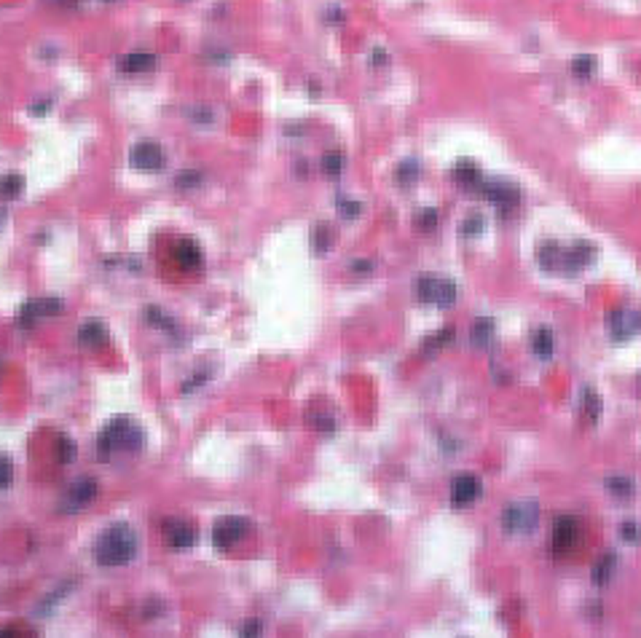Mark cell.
Returning a JSON list of instances; mask_svg holds the SVG:
<instances>
[{"mask_svg":"<svg viewBox=\"0 0 641 638\" xmlns=\"http://www.w3.org/2000/svg\"><path fill=\"white\" fill-rule=\"evenodd\" d=\"M92 555L99 566H126L137 555V534L129 523H113L97 537Z\"/></svg>","mask_w":641,"mask_h":638,"instance_id":"cell-1","label":"cell"},{"mask_svg":"<svg viewBox=\"0 0 641 638\" xmlns=\"http://www.w3.org/2000/svg\"><path fill=\"white\" fill-rule=\"evenodd\" d=\"M146 443V432L140 424H134L129 416H116L110 419L108 427L99 432L97 443H94V456H99L102 461H108L110 453H119V451H140Z\"/></svg>","mask_w":641,"mask_h":638,"instance_id":"cell-2","label":"cell"},{"mask_svg":"<svg viewBox=\"0 0 641 638\" xmlns=\"http://www.w3.org/2000/svg\"><path fill=\"white\" fill-rule=\"evenodd\" d=\"M416 298L424 303H435L440 309H448L456 301V285L451 279H437V277H419L413 285Z\"/></svg>","mask_w":641,"mask_h":638,"instance_id":"cell-3","label":"cell"},{"mask_svg":"<svg viewBox=\"0 0 641 638\" xmlns=\"http://www.w3.org/2000/svg\"><path fill=\"white\" fill-rule=\"evenodd\" d=\"M539 520V507L534 502H515L502 512V526L508 534H532Z\"/></svg>","mask_w":641,"mask_h":638,"instance_id":"cell-4","label":"cell"},{"mask_svg":"<svg viewBox=\"0 0 641 638\" xmlns=\"http://www.w3.org/2000/svg\"><path fill=\"white\" fill-rule=\"evenodd\" d=\"M250 531V523L242 515H229V518H220L212 526V544L218 550H231L234 544H239L244 539V534Z\"/></svg>","mask_w":641,"mask_h":638,"instance_id":"cell-5","label":"cell"},{"mask_svg":"<svg viewBox=\"0 0 641 638\" xmlns=\"http://www.w3.org/2000/svg\"><path fill=\"white\" fill-rule=\"evenodd\" d=\"M62 312H65V303L60 298H33L19 309L16 322H19V327H33L40 317H54V314Z\"/></svg>","mask_w":641,"mask_h":638,"instance_id":"cell-6","label":"cell"},{"mask_svg":"<svg viewBox=\"0 0 641 638\" xmlns=\"http://www.w3.org/2000/svg\"><path fill=\"white\" fill-rule=\"evenodd\" d=\"M97 483L92 480V478H81V480H75L65 496H62V505L60 510L62 512H78V510H84L86 505H92L94 502V496H97Z\"/></svg>","mask_w":641,"mask_h":638,"instance_id":"cell-7","label":"cell"},{"mask_svg":"<svg viewBox=\"0 0 641 638\" xmlns=\"http://www.w3.org/2000/svg\"><path fill=\"white\" fill-rule=\"evenodd\" d=\"M580 544V526L571 515H561L553 523V553L566 555Z\"/></svg>","mask_w":641,"mask_h":638,"instance_id":"cell-8","label":"cell"},{"mask_svg":"<svg viewBox=\"0 0 641 638\" xmlns=\"http://www.w3.org/2000/svg\"><path fill=\"white\" fill-rule=\"evenodd\" d=\"M606 325H609V336L615 341H630L641 333V314L630 312V309H617L609 314Z\"/></svg>","mask_w":641,"mask_h":638,"instance_id":"cell-9","label":"cell"},{"mask_svg":"<svg viewBox=\"0 0 641 638\" xmlns=\"http://www.w3.org/2000/svg\"><path fill=\"white\" fill-rule=\"evenodd\" d=\"M129 164L143 172H156V169L167 167V153L156 143H137L129 153Z\"/></svg>","mask_w":641,"mask_h":638,"instance_id":"cell-10","label":"cell"},{"mask_svg":"<svg viewBox=\"0 0 641 638\" xmlns=\"http://www.w3.org/2000/svg\"><path fill=\"white\" fill-rule=\"evenodd\" d=\"M161 531H164V537H167V544L175 547V550H188V547H194L196 539H199V534L191 523H185L182 518H167L161 523Z\"/></svg>","mask_w":641,"mask_h":638,"instance_id":"cell-11","label":"cell"},{"mask_svg":"<svg viewBox=\"0 0 641 638\" xmlns=\"http://www.w3.org/2000/svg\"><path fill=\"white\" fill-rule=\"evenodd\" d=\"M478 191L483 193L491 204L499 207L502 212H510L513 207L518 204V188L508 185V182H481Z\"/></svg>","mask_w":641,"mask_h":638,"instance_id":"cell-12","label":"cell"},{"mask_svg":"<svg viewBox=\"0 0 641 638\" xmlns=\"http://www.w3.org/2000/svg\"><path fill=\"white\" fill-rule=\"evenodd\" d=\"M481 491H483V485L475 475H459L451 485V502L456 507H467L481 496Z\"/></svg>","mask_w":641,"mask_h":638,"instance_id":"cell-13","label":"cell"},{"mask_svg":"<svg viewBox=\"0 0 641 638\" xmlns=\"http://www.w3.org/2000/svg\"><path fill=\"white\" fill-rule=\"evenodd\" d=\"M172 258H175V263L180 265L182 271H196L199 265H202V250H199V244L194 239H180L175 247H172Z\"/></svg>","mask_w":641,"mask_h":638,"instance_id":"cell-14","label":"cell"},{"mask_svg":"<svg viewBox=\"0 0 641 638\" xmlns=\"http://www.w3.org/2000/svg\"><path fill=\"white\" fill-rule=\"evenodd\" d=\"M593 258H596V247H593V244H588V241L571 244V247H566V265H564V274H577V271H582L585 265L591 263Z\"/></svg>","mask_w":641,"mask_h":638,"instance_id":"cell-15","label":"cell"},{"mask_svg":"<svg viewBox=\"0 0 641 638\" xmlns=\"http://www.w3.org/2000/svg\"><path fill=\"white\" fill-rule=\"evenodd\" d=\"M105 341H108V327H105V322H99V319H86L84 325L78 327V343L86 346V349L102 346Z\"/></svg>","mask_w":641,"mask_h":638,"instance_id":"cell-16","label":"cell"},{"mask_svg":"<svg viewBox=\"0 0 641 638\" xmlns=\"http://www.w3.org/2000/svg\"><path fill=\"white\" fill-rule=\"evenodd\" d=\"M537 260H539V265H542L544 271H558V274H564V265H566V247H558L553 241H547V244L539 247Z\"/></svg>","mask_w":641,"mask_h":638,"instance_id":"cell-17","label":"cell"},{"mask_svg":"<svg viewBox=\"0 0 641 638\" xmlns=\"http://www.w3.org/2000/svg\"><path fill=\"white\" fill-rule=\"evenodd\" d=\"M156 67V57L146 54V51H132L119 57V70L121 72H148Z\"/></svg>","mask_w":641,"mask_h":638,"instance_id":"cell-18","label":"cell"},{"mask_svg":"<svg viewBox=\"0 0 641 638\" xmlns=\"http://www.w3.org/2000/svg\"><path fill=\"white\" fill-rule=\"evenodd\" d=\"M470 341L478 346V349H486V346L494 341V322H491L488 317L475 319V322H472V330H470Z\"/></svg>","mask_w":641,"mask_h":638,"instance_id":"cell-19","label":"cell"},{"mask_svg":"<svg viewBox=\"0 0 641 638\" xmlns=\"http://www.w3.org/2000/svg\"><path fill=\"white\" fill-rule=\"evenodd\" d=\"M25 191V177L19 175V172H9V175H3L0 177V199H19Z\"/></svg>","mask_w":641,"mask_h":638,"instance_id":"cell-20","label":"cell"},{"mask_svg":"<svg viewBox=\"0 0 641 638\" xmlns=\"http://www.w3.org/2000/svg\"><path fill=\"white\" fill-rule=\"evenodd\" d=\"M615 566H617V555L615 553H606L604 558H598V561H596V566H593V571H591L593 582H596V585H606V582L612 579Z\"/></svg>","mask_w":641,"mask_h":638,"instance_id":"cell-21","label":"cell"},{"mask_svg":"<svg viewBox=\"0 0 641 638\" xmlns=\"http://www.w3.org/2000/svg\"><path fill=\"white\" fill-rule=\"evenodd\" d=\"M146 319H148V325L158 327V330H164V333H170V336H175V333H177V327H175V319H172L167 312H161L158 306H148V309H146Z\"/></svg>","mask_w":641,"mask_h":638,"instance_id":"cell-22","label":"cell"},{"mask_svg":"<svg viewBox=\"0 0 641 638\" xmlns=\"http://www.w3.org/2000/svg\"><path fill=\"white\" fill-rule=\"evenodd\" d=\"M606 491L609 494H615L617 499H630L633 496V480L625 478V475H612V478H606L604 480Z\"/></svg>","mask_w":641,"mask_h":638,"instance_id":"cell-23","label":"cell"},{"mask_svg":"<svg viewBox=\"0 0 641 638\" xmlns=\"http://www.w3.org/2000/svg\"><path fill=\"white\" fill-rule=\"evenodd\" d=\"M454 177H456L461 185H467V188H478V185H481V172H478L475 164H470V161H459Z\"/></svg>","mask_w":641,"mask_h":638,"instance_id":"cell-24","label":"cell"},{"mask_svg":"<svg viewBox=\"0 0 641 638\" xmlns=\"http://www.w3.org/2000/svg\"><path fill=\"white\" fill-rule=\"evenodd\" d=\"M532 349H534L537 357H544V360L553 354V333H550L547 327H542V330H537V333H534Z\"/></svg>","mask_w":641,"mask_h":638,"instance_id":"cell-25","label":"cell"},{"mask_svg":"<svg viewBox=\"0 0 641 638\" xmlns=\"http://www.w3.org/2000/svg\"><path fill=\"white\" fill-rule=\"evenodd\" d=\"M330 244H333V231L327 229L325 223H319L314 231H312V247H314V253H327L330 250Z\"/></svg>","mask_w":641,"mask_h":638,"instance_id":"cell-26","label":"cell"},{"mask_svg":"<svg viewBox=\"0 0 641 638\" xmlns=\"http://www.w3.org/2000/svg\"><path fill=\"white\" fill-rule=\"evenodd\" d=\"M319 167H322V175H325V177H339L341 172H344V156L330 150V153H325V156H322Z\"/></svg>","mask_w":641,"mask_h":638,"instance_id":"cell-27","label":"cell"},{"mask_svg":"<svg viewBox=\"0 0 641 638\" xmlns=\"http://www.w3.org/2000/svg\"><path fill=\"white\" fill-rule=\"evenodd\" d=\"M416 177H419V161H413V158L402 161L398 167V172H395V180H398L400 185H411Z\"/></svg>","mask_w":641,"mask_h":638,"instance_id":"cell-28","label":"cell"},{"mask_svg":"<svg viewBox=\"0 0 641 638\" xmlns=\"http://www.w3.org/2000/svg\"><path fill=\"white\" fill-rule=\"evenodd\" d=\"M202 180H204V175H202L199 169H185V172H180V175L175 177V185H177V188H182V191H188V188H196V185H202Z\"/></svg>","mask_w":641,"mask_h":638,"instance_id":"cell-29","label":"cell"},{"mask_svg":"<svg viewBox=\"0 0 641 638\" xmlns=\"http://www.w3.org/2000/svg\"><path fill=\"white\" fill-rule=\"evenodd\" d=\"M454 336H456V333H454V327H443L440 333L427 338V341H424V346H427V349H443V346H448V343L454 341Z\"/></svg>","mask_w":641,"mask_h":638,"instance_id":"cell-30","label":"cell"},{"mask_svg":"<svg viewBox=\"0 0 641 638\" xmlns=\"http://www.w3.org/2000/svg\"><path fill=\"white\" fill-rule=\"evenodd\" d=\"M75 443L73 440H67V437H57V458H60V464H70L75 461Z\"/></svg>","mask_w":641,"mask_h":638,"instance_id":"cell-31","label":"cell"},{"mask_svg":"<svg viewBox=\"0 0 641 638\" xmlns=\"http://www.w3.org/2000/svg\"><path fill=\"white\" fill-rule=\"evenodd\" d=\"M440 223V212L437 209H422L419 215H416V229L422 231H432Z\"/></svg>","mask_w":641,"mask_h":638,"instance_id":"cell-32","label":"cell"},{"mask_svg":"<svg viewBox=\"0 0 641 638\" xmlns=\"http://www.w3.org/2000/svg\"><path fill=\"white\" fill-rule=\"evenodd\" d=\"M582 408L588 410L591 422H596V419H598V413H601V400L593 395V389H585V392H582Z\"/></svg>","mask_w":641,"mask_h":638,"instance_id":"cell-33","label":"cell"},{"mask_svg":"<svg viewBox=\"0 0 641 638\" xmlns=\"http://www.w3.org/2000/svg\"><path fill=\"white\" fill-rule=\"evenodd\" d=\"M483 229H486L483 217H481V215H472V217H467V220L461 223L459 233H461V236H478V233H483Z\"/></svg>","mask_w":641,"mask_h":638,"instance_id":"cell-34","label":"cell"},{"mask_svg":"<svg viewBox=\"0 0 641 638\" xmlns=\"http://www.w3.org/2000/svg\"><path fill=\"white\" fill-rule=\"evenodd\" d=\"M13 483V464L11 458L6 456V453H0V491L3 488H9Z\"/></svg>","mask_w":641,"mask_h":638,"instance_id":"cell-35","label":"cell"},{"mask_svg":"<svg viewBox=\"0 0 641 638\" xmlns=\"http://www.w3.org/2000/svg\"><path fill=\"white\" fill-rule=\"evenodd\" d=\"M620 539H625V542L636 544L641 539V529L633 523V520H625L623 526H620Z\"/></svg>","mask_w":641,"mask_h":638,"instance_id":"cell-36","label":"cell"},{"mask_svg":"<svg viewBox=\"0 0 641 638\" xmlns=\"http://www.w3.org/2000/svg\"><path fill=\"white\" fill-rule=\"evenodd\" d=\"M339 212L344 217H357L360 212H363V204H360V202H351V199L339 196Z\"/></svg>","mask_w":641,"mask_h":638,"instance_id":"cell-37","label":"cell"},{"mask_svg":"<svg viewBox=\"0 0 641 638\" xmlns=\"http://www.w3.org/2000/svg\"><path fill=\"white\" fill-rule=\"evenodd\" d=\"M207 378H209V373H196L194 378H191V381H185V384L180 386V392H182V395H191V392H194L196 386L207 384Z\"/></svg>","mask_w":641,"mask_h":638,"instance_id":"cell-38","label":"cell"},{"mask_svg":"<svg viewBox=\"0 0 641 638\" xmlns=\"http://www.w3.org/2000/svg\"><path fill=\"white\" fill-rule=\"evenodd\" d=\"M314 424H317V429H319L322 434H333V432H336V422H333V419H322V416H317Z\"/></svg>","mask_w":641,"mask_h":638,"instance_id":"cell-39","label":"cell"},{"mask_svg":"<svg viewBox=\"0 0 641 638\" xmlns=\"http://www.w3.org/2000/svg\"><path fill=\"white\" fill-rule=\"evenodd\" d=\"M263 630V625H261V620H247L242 625V636H258Z\"/></svg>","mask_w":641,"mask_h":638,"instance_id":"cell-40","label":"cell"},{"mask_svg":"<svg viewBox=\"0 0 641 638\" xmlns=\"http://www.w3.org/2000/svg\"><path fill=\"white\" fill-rule=\"evenodd\" d=\"M188 116H191V119H194V121H199V123H202V121H212V110H207V108H194V110H188Z\"/></svg>","mask_w":641,"mask_h":638,"instance_id":"cell-41","label":"cell"},{"mask_svg":"<svg viewBox=\"0 0 641 638\" xmlns=\"http://www.w3.org/2000/svg\"><path fill=\"white\" fill-rule=\"evenodd\" d=\"M351 271H354V274H368V271H373V263H371V260H354V263H351Z\"/></svg>","mask_w":641,"mask_h":638,"instance_id":"cell-42","label":"cell"},{"mask_svg":"<svg viewBox=\"0 0 641 638\" xmlns=\"http://www.w3.org/2000/svg\"><path fill=\"white\" fill-rule=\"evenodd\" d=\"M593 70V60H574V72H582L588 75Z\"/></svg>","mask_w":641,"mask_h":638,"instance_id":"cell-43","label":"cell"},{"mask_svg":"<svg viewBox=\"0 0 641 638\" xmlns=\"http://www.w3.org/2000/svg\"><path fill=\"white\" fill-rule=\"evenodd\" d=\"M49 105H51L49 99H43V102H38V105H30V113H33V116H43Z\"/></svg>","mask_w":641,"mask_h":638,"instance_id":"cell-44","label":"cell"},{"mask_svg":"<svg viewBox=\"0 0 641 638\" xmlns=\"http://www.w3.org/2000/svg\"><path fill=\"white\" fill-rule=\"evenodd\" d=\"M51 3H60V6H70L73 0H51Z\"/></svg>","mask_w":641,"mask_h":638,"instance_id":"cell-45","label":"cell"},{"mask_svg":"<svg viewBox=\"0 0 641 638\" xmlns=\"http://www.w3.org/2000/svg\"><path fill=\"white\" fill-rule=\"evenodd\" d=\"M3 217H6V212H3V209H0V226H3Z\"/></svg>","mask_w":641,"mask_h":638,"instance_id":"cell-46","label":"cell"}]
</instances>
